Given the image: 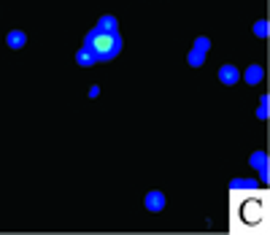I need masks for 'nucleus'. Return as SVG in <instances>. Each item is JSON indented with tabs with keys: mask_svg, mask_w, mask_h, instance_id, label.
Returning a JSON list of instances; mask_svg holds the SVG:
<instances>
[{
	"mask_svg": "<svg viewBox=\"0 0 270 235\" xmlns=\"http://www.w3.org/2000/svg\"><path fill=\"white\" fill-rule=\"evenodd\" d=\"M76 63H79V65H84V68H89V65L100 63V60L95 57V51L89 49V46H81V49H79V54H76Z\"/></svg>",
	"mask_w": 270,
	"mask_h": 235,
	"instance_id": "4",
	"label": "nucleus"
},
{
	"mask_svg": "<svg viewBox=\"0 0 270 235\" xmlns=\"http://www.w3.org/2000/svg\"><path fill=\"white\" fill-rule=\"evenodd\" d=\"M238 78H240L238 68H233V65H222V68H219V81L222 84L233 87V84H238Z\"/></svg>",
	"mask_w": 270,
	"mask_h": 235,
	"instance_id": "2",
	"label": "nucleus"
},
{
	"mask_svg": "<svg viewBox=\"0 0 270 235\" xmlns=\"http://www.w3.org/2000/svg\"><path fill=\"white\" fill-rule=\"evenodd\" d=\"M249 162H252V168H257V171H259L262 181H268V154H265V152H254Z\"/></svg>",
	"mask_w": 270,
	"mask_h": 235,
	"instance_id": "3",
	"label": "nucleus"
},
{
	"mask_svg": "<svg viewBox=\"0 0 270 235\" xmlns=\"http://www.w3.org/2000/svg\"><path fill=\"white\" fill-rule=\"evenodd\" d=\"M95 30L100 32H116L119 30V25H116V16H100V22H97V27Z\"/></svg>",
	"mask_w": 270,
	"mask_h": 235,
	"instance_id": "7",
	"label": "nucleus"
},
{
	"mask_svg": "<svg viewBox=\"0 0 270 235\" xmlns=\"http://www.w3.org/2000/svg\"><path fill=\"white\" fill-rule=\"evenodd\" d=\"M262 76H265V70L259 68V65H252V68L246 70V81H249V84H259V81H262Z\"/></svg>",
	"mask_w": 270,
	"mask_h": 235,
	"instance_id": "9",
	"label": "nucleus"
},
{
	"mask_svg": "<svg viewBox=\"0 0 270 235\" xmlns=\"http://www.w3.org/2000/svg\"><path fill=\"white\" fill-rule=\"evenodd\" d=\"M254 32H257L259 38H265V35L270 32V30H268V22H265V19H262V22H257V25H254Z\"/></svg>",
	"mask_w": 270,
	"mask_h": 235,
	"instance_id": "11",
	"label": "nucleus"
},
{
	"mask_svg": "<svg viewBox=\"0 0 270 235\" xmlns=\"http://www.w3.org/2000/svg\"><path fill=\"white\" fill-rule=\"evenodd\" d=\"M203 60H206V51H200V49H192L189 51V65H203Z\"/></svg>",
	"mask_w": 270,
	"mask_h": 235,
	"instance_id": "10",
	"label": "nucleus"
},
{
	"mask_svg": "<svg viewBox=\"0 0 270 235\" xmlns=\"http://www.w3.org/2000/svg\"><path fill=\"white\" fill-rule=\"evenodd\" d=\"M259 119H268V97H262V103H259V111H257Z\"/></svg>",
	"mask_w": 270,
	"mask_h": 235,
	"instance_id": "13",
	"label": "nucleus"
},
{
	"mask_svg": "<svg viewBox=\"0 0 270 235\" xmlns=\"http://www.w3.org/2000/svg\"><path fill=\"white\" fill-rule=\"evenodd\" d=\"M230 189H257V181L254 178H233Z\"/></svg>",
	"mask_w": 270,
	"mask_h": 235,
	"instance_id": "8",
	"label": "nucleus"
},
{
	"mask_svg": "<svg viewBox=\"0 0 270 235\" xmlns=\"http://www.w3.org/2000/svg\"><path fill=\"white\" fill-rule=\"evenodd\" d=\"M6 41H8V46H11V49H22V46L27 44V35L22 30H11Z\"/></svg>",
	"mask_w": 270,
	"mask_h": 235,
	"instance_id": "6",
	"label": "nucleus"
},
{
	"mask_svg": "<svg viewBox=\"0 0 270 235\" xmlns=\"http://www.w3.org/2000/svg\"><path fill=\"white\" fill-rule=\"evenodd\" d=\"M195 49H200V51H208V49H211V41H208L206 35H200V38L195 41Z\"/></svg>",
	"mask_w": 270,
	"mask_h": 235,
	"instance_id": "12",
	"label": "nucleus"
},
{
	"mask_svg": "<svg viewBox=\"0 0 270 235\" xmlns=\"http://www.w3.org/2000/svg\"><path fill=\"white\" fill-rule=\"evenodd\" d=\"M146 208L149 211H162L165 208V195L162 192H149V195H146Z\"/></svg>",
	"mask_w": 270,
	"mask_h": 235,
	"instance_id": "5",
	"label": "nucleus"
},
{
	"mask_svg": "<svg viewBox=\"0 0 270 235\" xmlns=\"http://www.w3.org/2000/svg\"><path fill=\"white\" fill-rule=\"evenodd\" d=\"M84 46H89L97 60H111V57H116L119 49H122V35H119V30H116V32L92 30L87 35V41H84Z\"/></svg>",
	"mask_w": 270,
	"mask_h": 235,
	"instance_id": "1",
	"label": "nucleus"
}]
</instances>
